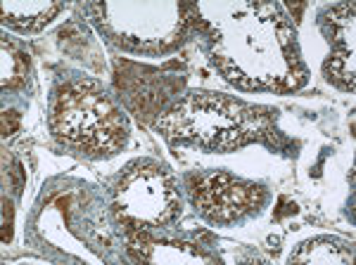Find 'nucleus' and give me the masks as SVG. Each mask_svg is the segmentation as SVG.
Returning <instances> with one entry per match:
<instances>
[{
  "instance_id": "obj_8",
  "label": "nucleus",
  "mask_w": 356,
  "mask_h": 265,
  "mask_svg": "<svg viewBox=\"0 0 356 265\" xmlns=\"http://www.w3.org/2000/svg\"><path fill=\"white\" fill-rule=\"evenodd\" d=\"M29 67V60L24 53H19L13 45L3 43V83L5 85H15L19 83Z\"/></svg>"
},
{
  "instance_id": "obj_4",
  "label": "nucleus",
  "mask_w": 356,
  "mask_h": 265,
  "mask_svg": "<svg viewBox=\"0 0 356 265\" xmlns=\"http://www.w3.org/2000/svg\"><path fill=\"white\" fill-rule=\"evenodd\" d=\"M193 204L211 223H233L264 204V189L228 173H207L193 187Z\"/></svg>"
},
{
  "instance_id": "obj_2",
  "label": "nucleus",
  "mask_w": 356,
  "mask_h": 265,
  "mask_svg": "<svg viewBox=\"0 0 356 265\" xmlns=\"http://www.w3.org/2000/svg\"><path fill=\"white\" fill-rule=\"evenodd\" d=\"M55 137L86 154H114L129 137V121L93 80H76L60 90L50 117Z\"/></svg>"
},
{
  "instance_id": "obj_7",
  "label": "nucleus",
  "mask_w": 356,
  "mask_h": 265,
  "mask_svg": "<svg viewBox=\"0 0 356 265\" xmlns=\"http://www.w3.org/2000/svg\"><path fill=\"white\" fill-rule=\"evenodd\" d=\"M60 12V5L55 3H5L3 5V17L5 22L24 28H41L43 24H48L53 17Z\"/></svg>"
},
{
  "instance_id": "obj_6",
  "label": "nucleus",
  "mask_w": 356,
  "mask_h": 265,
  "mask_svg": "<svg viewBox=\"0 0 356 265\" xmlns=\"http://www.w3.org/2000/svg\"><path fill=\"white\" fill-rule=\"evenodd\" d=\"M354 253L352 246L347 241L337 237H316L309 239L290 256V263H318V265H330V263H352Z\"/></svg>"
},
{
  "instance_id": "obj_5",
  "label": "nucleus",
  "mask_w": 356,
  "mask_h": 265,
  "mask_svg": "<svg viewBox=\"0 0 356 265\" xmlns=\"http://www.w3.org/2000/svg\"><path fill=\"white\" fill-rule=\"evenodd\" d=\"M332 40V55L325 74L335 85L354 90V5H342L325 15Z\"/></svg>"
},
{
  "instance_id": "obj_3",
  "label": "nucleus",
  "mask_w": 356,
  "mask_h": 265,
  "mask_svg": "<svg viewBox=\"0 0 356 265\" xmlns=\"http://www.w3.org/2000/svg\"><path fill=\"white\" fill-rule=\"evenodd\" d=\"M122 213L143 225H166L181 213L176 180L157 161H134L117 185Z\"/></svg>"
},
{
  "instance_id": "obj_1",
  "label": "nucleus",
  "mask_w": 356,
  "mask_h": 265,
  "mask_svg": "<svg viewBox=\"0 0 356 265\" xmlns=\"http://www.w3.org/2000/svg\"><path fill=\"white\" fill-rule=\"evenodd\" d=\"M259 123V114L238 100L214 93H188L157 121V128L171 142L228 152L250 142Z\"/></svg>"
}]
</instances>
